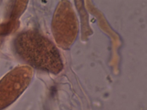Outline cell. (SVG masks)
Masks as SVG:
<instances>
[{
    "mask_svg": "<svg viewBox=\"0 0 147 110\" xmlns=\"http://www.w3.org/2000/svg\"><path fill=\"white\" fill-rule=\"evenodd\" d=\"M26 35V41H19L20 52L34 65L52 73L57 74L63 68L60 53L54 44L44 37L38 35Z\"/></svg>",
    "mask_w": 147,
    "mask_h": 110,
    "instance_id": "obj_1",
    "label": "cell"
},
{
    "mask_svg": "<svg viewBox=\"0 0 147 110\" xmlns=\"http://www.w3.org/2000/svg\"><path fill=\"white\" fill-rule=\"evenodd\" d=\"M52 31L57 43L63 49L69 48L76 40L79 23L69 1H61L58 4L53 17Z\"/></svg>",
    "mask_w": 147,
    "mask_h": 110,
    "instance_id": "obj_2",
    "label": "cell"
}]
</instances>
